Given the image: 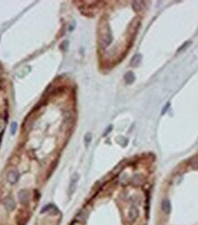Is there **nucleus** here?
<instances>
[{"mask_svg": "<svg viewBox=\"0 0 198 225\" xmlns=\"http://www.w3.org/2000/svg\"><path fill=\"white\" fill-rule=\"evenodd\" d=\"M3 204L5 206V208L7 210V211H13L15 209L16 207V204H15V201L14 199L11 198V197H6L4 201H3Z\"/></svg>", "mask_w": 198, "mask_h": 225, "instance_id": "1", "label": "nucleus"}, {"mask_svg": "<svg viewBox=\"0 0 198 225\" xmlns=\"http://www.w3.org/2000/svg\"><path fill=\"white\" fill-rule=\"evenodd\" d=\"M7 180L9 183H16L19 179V173L18 171L16 170H10L9 172L7 173Z\"/></svg>", "mask_w": 198, "mask_h": 225, "instance_id": "2", "label": "nucleus"}, {"mask_svg": "<svg viewBox=\"0 0 198 225\" xmlns=\"http://www.w3.org/2000/svg\"><path fill=\"white\" fill-rule=\"evenodd\" d=\"M111 40H112V37H111V35H110L109 32L105 33V34L102 35V39H101L102 42H101V43H102V45H103L104 47H106L108 44H110Z\"/></svg>", "mask_w": 198, "mask_h": 225, "instance_id": "3", "label": "nucleus"}, {"mask_svg": "<svg viewBox=\"0 0 198 225\" xmlns=\"http://www.w3.org/2000/svg\"><path fill=\"white\" fill-rule=\"evenodd\" d=\"M128 216H129V218H130L131 221H135V220L138 218V209H137V208H136L135 206H132V207L130 208L129 212H128Z\"/></svg>", "mask_w": 198, "mask_h": 225, "instance_id": "4", "label": "nucleus"}, {"mask_svg": "<svg viewBox=\"0 0 198 225\" xmlns=\"http://www.w3.org/2000/svg\"><path fill=\"white\" fill-rule=\"evenodd\" d=\"M161 209L163 211V212L165 213H170L171 211V204L168 199H164L161 203Z\"/></svg>", "mask_w": 198, "mask_h": 225, "instance_id": "5", "label": "nucleus"}, {"mask_svg": "<svg viewBox=\"0 0 198 225\" xmlns=\"http://www.w3.org/2000/svg\"><path fill=\"white\" fill-rule=\"evenodd\" d=\"M124 78H125V81H126V82L127 83H132L134 81V80H135V76H134V74L132 73L131 71H128V72H127L126 74H125V76H124Z\"/></svg>", "mask_w": 198, "mask_h": 225, "instance_id": "6", "label": "nucleus"}, {"mask_svg": "<svg viewBox=\"0 0 198 225\" xmlns=\"http://www.w3.org/2000/svg\"><path fill=\"white\" fill-rule=\"evenodd\" d=\"M19 199H20L21 202L25 203L28 201V195H29V193H28L27 190H25V189L21 190L20 192L19 193Z\"/></svg>", "mask_w": 198, "mask_h": 225, "instance_id": "7", "label": "nucleus"}, {"mask_svg": "<svg viewBox=\"0 0 198 225\" xmlns=\"http://www.w3.org/2000/svg\"><path fill=\"white\" fill-rule=\"evenodd\" d=\"M140 60H141V56L139 54H137L133 57V59L131 60V65L132 66H137L138 64H139Z\"/></svg>", "mask_w": 198, "mask_h": 225, "instance_id": "8", "label": "nucleus"}, {"mask_svg": "<svg viewBox=\"0 0 198 225\" xmlns=\"http://www.w3.org/2000/svg\"><path fill=\"white\" fill-rule=\"evenodd\" d=\"M16 126H18V124H16V123H12L11 124V127H10V132H11V134L12 135H14L15 133H16Z\"/></svg>", "mask_w": 198, "mask_h": 225, "instance_id": "9", "label": "nucleus"}, {"mask_svg": "<svg viewBox=\"0 0 198 225\" xmlns=\"http://www.w3.org/2000/svg\"><path fill=\"white\" fill-rule=\"evenodd\" d=\"M90 140H91V135L88 134V135L85 136V141H86V142H88V141H90Z\"/></svg>", "mask_w": 198, "mask_h": 225, "instance_id": "10", "label": "nucleus"}]
</instances>
